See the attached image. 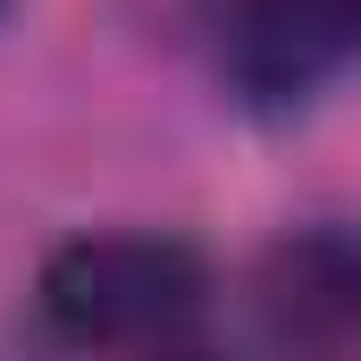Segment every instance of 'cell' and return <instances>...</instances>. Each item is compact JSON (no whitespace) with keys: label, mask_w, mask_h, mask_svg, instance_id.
<instances>
[{"label":"cell","mask_w":361,"mask_h":361,"mask_svg":"<svg viewBox=\"0 0 361 361\" xmlns=\"http://www.w3.org/2000/svg\"><path fill=\"white\" fill-rule=\"evenodd\" d=\"M244 294L277 361H361V227H286L252 261Z\"/></svg>","instance_id":"obj_2"},{"label":"cell","mask_w":361,"mask_h":361,"mask_svg":"<svg viewBox=\"0 0 361 361\" xmlns=\"http://www.w3.org/2000/svg\"><path fill=\"white\" fill-rule=\"evenodd\" d=\"M152 361H219V353H193V345H160Z\"/></svg>","instance_id":"obj_5"},{"label":"cell","mask_w":361,"mask_h":361,"mask_svg":"<svg viewBox=\"0 0 361 361\" xmlns=\"http://www.w3.org/2000/svg\"><path fill=\"white\" fill-rule=\"evenodd\" d=\"M219 59L244 101H302L361 59V0H219Z\"/></svg>","instance_id":"obj_3"},{"label":"cell","mask_w":361,"mask_h":361,"mask_svg":"<svg viewBox=\"0 0 361 361\" xmlns=\"http://www.w3.org/2000/svg\"><path fill=\"white\" fill-rule=\"evenodd\" d=\"M202 294H210V261L160 227L68 235L34 277L42 328L76 353H160L202 311Z\"/></svg>","instance_id":"obj_1"},{"label":"cell","mask_w":361,"mask_h":361,"mask_svg":"<svg viewBox=\"0 0 361 361\" xmlns=\"http://www.w3.org/2000/svg\"><path fill=\"white\" fill-rule=\"evenodd\" d=\"M0 361H42V353H34L25 336H8V328H0Z\"/></svg>","instance_id":"obj_4"}]
</instances>
